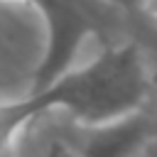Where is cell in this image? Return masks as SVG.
Here are the masks:
<instances>
[{
    "label": "cell",
    "instance_id": "6",
    "mask_svg": "<svg viewBox=\"0 0 157 157\" xmlns=\"http://www.w3.org/2000/svg\"><path fill=\"white\" fill-rule=\"evenodd\" d=\"M140 12L150 15L157 22V0H140Z\"/></svg>",
    "mask_w": 157,
    "mask_h": 157
},
{
    "label": "cell",
    "instance_id": "3",
    "mask_svg": "<svg viewBox=\"0 0 157 157\" xmlns=\"http://www.w3.org/2000/svg\"><path fill=\"white\" fill-rule=\"evenodd\" d=\"M155 140V123L142 110L101 125L78 128L69 147L76 157H142Z\"/></svg>",
    "mask_w": 157,
    "mask_h": 157
},
{
    "label": "cell",
    "instance_id": "4",
    "mask_svg": "<svg viewBox=\"0 0 157 157\" xmlns=\"http://www.w3.org/2000/svg\"><path fill=\"white\" fill-rule=\"evenodd\" d=\"M37 118H39L37 110L32 108V103L25 96L17 101H2L0 103V157H7L12 152L20 135Z\"/></svg>",
    "mask_w": 157,
    "mask_h": 157
},
{
    "label": "cell",
    "instance_id": "1",
    "mask_svg": "<svg viewBox=\"0 0 157 157\" xmlns=\"http://www.w3.org/2000/svg\"><path fill=\"white\" fill-rule=\"evenodd\" d=\"M150 91L152 76L142 49L135 42H120L78 61L47 88L25 98L39 118L64 113L76 128H88L142 110Z\"/></svg>",
    "mask_w": 157,
    "mask_h": 157
},
{
    "label": "cell",
    "instance_id": "2",
    "mask_svg": "<svg viewBox=\"0 0 157 157\" xmlns=\"http://www.w3.org/2000/svg\"><path fill=\"white\" fill-rule=\"evenodd\" d=\"M27 5L44 22V49L27 91L37 93L78 64L86 42L101 29V12L88 0H29Z\"/></svg>",
    "mask_w": 157,
    "mask_h": 157
},
{
    "label": "cell",
    "instance_id": "7",
    "mask_svg": "<svg viewBox=\"0 0 157 157\" xmlns=\"http://www.w3.org/2000/svg\"><path fill=\"white\" fill-rule=\"evenodd\" d=\"M2 2H25V5H27L29 0H2Z\"/></svg>",
    "mask_w": 157,
    "mask_h": 157
},
{
    "label": "cell",
    "instance_id": "5",
    "mask_svg": "<svg viewBox=\"0 0 157 157\" xmlns=\"http://www.w3.org/2000/svg\"><path fill=\"white\" fill-rule=\"evenodd\" d=\"M103 2L120 12H140V0H103Z\"/></svg>",
    "mask_w": 157,
    "mask_h": 157
}]
</instances>
